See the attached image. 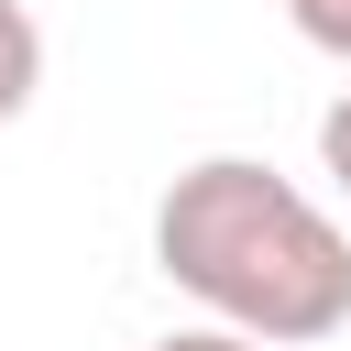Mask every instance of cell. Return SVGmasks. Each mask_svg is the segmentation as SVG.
<instances>
[{
    "label": "cell",
    "instance_id": "1",
    "mask_svg": "<svg viewBox=\"0 0 351 351\" xmlns=\"http://www.w3.org/2000/svg\"><path fill=\"white\" fill-rule=\"evenodd\" d=\"M154 263H165V285H186L219 329H252L263 351H307V340L351 329L340 219L252 154H208L154 197Z\"/></svg>",
    "mask_w": 351,
    "mask_h": 351
},
{
    "label": "cell",
    "instance_id": "2",
    "mask_svg": "<svg viewBox=\"0 0 351 351\" xmlns=\"http://www.w3.org/2000/svg\"><path fill=\"white\" fill-rule=\"evenodd\" d=\"M44 88V33L22 0H0V121H22V99Z\"/></svg>",
    "mask_w": 351,
    "mask_h": 351
},
{
    "label": "cell",
    "instance_id": "3",
    "mask_svg": "<svg viewBox=\"0 0 351 351\" xmlns=\"http://www.w3.org/2000/svg\"><path fill=\"white\" fill-rule=\"evenodd\" d=\"M285 22H296L318 55H340V66H351V0H285Z\"/></svg>",
    "mask_w": 351,
    "mask_h": 351
},
{
    "label": "cell",
    "instance_id": "4",
    "mask_svg": "<svg viewBox=\"0 0 351 351\" xmlns=\"http://www.w3.org/2000/svg\"><path fill=\"white\" fill-rule=\"evenodd\" d=\"M318 165H329V176L351 186V88H340V99L318 110Z\"/></svg>",
    "mask_w": 351,
    "mask_h": 351
},
{
    "label": "cell",
    "instance_id": "5",
    "mask_svg": "<svg viewBox=\"0 0 351 351\" xmlns=\"http://www.w3.org/2000/svg\"><path fill=\"white\" fill-rule=\"evenodd\" d=\"M154 351H263L252 329H176V340H154Z\"/></svg>",
    "mask_w": 351,
    "mask_h": 351
}]
</instances>
